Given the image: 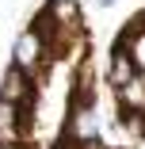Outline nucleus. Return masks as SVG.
<instances>
[{"instance_id": "obj_1", "label": "nucleus", "mask_w": 145, "mask_h": 149, "mask_svg": "<svg viewBox=\"0 0 145 149\" xmlns=\"http://www.w3.org/2000/svg\"><path fill=\"white\" fill-rule=\"evenodd\" d=\"M12 65H15L19 73H27L31 80H38V77L50 69L46 50H42V42H38V35L31 31V27H23V35L12 42Z\"/></svg>"}, {"instance_id": "obj_2", "label": "nucleus", "mask_w": 145, "mask_h": 149, "mask_svg": "<svg viewBox=\"0 0 145 149\" xmlns=\"http://www.w3.org/2000/svg\"><path fill=\"white\" fill-rule=\"evenodd\" d=\"M31 123H35V115L27 107H12V103L0 100V145H4V149L23 145L27 134H31Z\"/></svg>"}, {"instance_id": "obj_3", "label": "nucleus", "mask_w": 145, "mask_h": 149, "mask_svg": "<svg viewBox=\"0 0 145 149\" xmlns=\"http://www.w3.org/2000/svg\"><path fill=\"white\" fill-rule=\"evenodd\" d=\"M0 100L12 103V107H27L31 111V103H35V80L27 73H19L15 65H8L4 77H0Z\"/></svg>"}, {"instance_id": "obj_4", "label": "nucleus", "mask_w": 145, "mask_h": 149, "mask_svg": "<svg viewBox=\"0 0 145 149\" xmlns=\"http://www.w3.org/2000/svg\"><path fill=\"white\" fill-rule=\"evenodd\" d=\"M134 77H141V65H137L134 50L114 46V50H111V61H107V84L114 88V92H119V88H126Z\"/></svg>"}, {"instance_id": "obj_5", "label": "nucleus", "mask_w": 145, "mask_h": 149, "mask_svg": "<svg viewBox=\"0 0 145 149\" xmlns=\"http://www.w3.org/2000/svg\"><path fill=\"white\" fill-rule=\"evenodd\" d=\"M38 12L50 15L57 27H65V31H84V12H80L76 0H46Z\"/></svg>"}, {"instance_id": "obj_6", "label": "nucleus", "mask_w": 145, "mask_h": 149, "mask_svg": "<svg viewBox=\"0 0 145 149\" xmlns=\"http://www.w3.org/2000/svg\"><path fill=\"white\" fill-rule=\"evenodd\" d=\"M111 4H114V0H99V8H111Z\"/></svg>"}, {"instance_id": "obj_7", "label": "nucleus", "mask_w": 145, "mask_h": 149, "mask_svg": "<svg viewBox=\"0 0 145 149\" xmlns=\"http://www.w3.org/2000/svg\"><path fill=\"white\" fill-rule=\"evenodd\" d=\"M0 149H4V145H0ZM12 149H19V145H12Z\"/></svg>"}]
</instances>
